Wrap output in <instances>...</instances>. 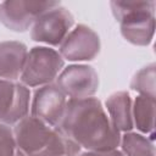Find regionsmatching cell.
Listing matches in <instances>:
<instances>
[{
  "label": "cell",
  "instance_id": "15",
  "mask_svg": "<svg viewBox=\"0 0 156 156\" xmlns=\"http://www.w3.org/2000/svg\"><path fill=\"white\" fill-rule=\"evenodd\" d=\"M130 88L139 93V95L155 99V65L151 63L133 77Z\"/></svg>",
  "mask_w": 156,
  "mask_h": 156
},
{
  "label": "cell",
  "instance_id": "13",
  "mask_svg": "<svg viewBox=\"0 0 156 156\" xmlns=\"http://www.w3.org/2000/svg\"><path fill=\"white\" fill-rule=\"evenodd\" d=\"M133 124L145 133L150 134V139L154 140V128H155V99L139 95L134 100L132 106Z\"/></svg>",
  "mask_w": 156,
  "mask_h": 156
},
{
  "label": "cell",
  "instance_id": "9",
  "mask_svg": "<svg viewBox=\"0 0 156 156\" xmlns=\"http://www.w3.org/2000/svg\"><path fill=\"white\" fill-rule=\"evenodd\" d=\"M100 51V38L88 26L78 24L58 46V54L68 61H89Z\"/></svg>",
  "mask_w": 156,
  "mask_h": 156
},
{
  "label": "cell",
  "instance_id": "3",
  "mask_svg": "<svg viewBox=\"0 0 156 156\" xmlns=\"http://www.w3.org/2000/svg\"><path fill=\"white\" fill-rule=\"evenodd\" d=\"M110 6L127 41L139 46L151 43L155 32V1H111Z\"/></svg>",
  "mask_w": 156,
  "mask_h": 156
},
{
  "label": "cell",
  "instance_id": "4",
  "mask_svg": "<svg viewBox=\"0 0 156 156\" xmlns=\"http://www.w3.org/2000/svg\"><path fill=\"white\" fill-rule=\"evenodd\" d=\"M65 62L58 51L35 46L27 54L26 63L21 74V82L26 87H43L50 84L61 72Z\"/></svg>",
  "mask_w": 156,
  "mask_h": 156
},
{
  "label": "cell",
  "instance_id": "14",
  "mask_svg": "<svg viewBox=\"0 0 156 156\" xmlns=\"http://www.w3.org/2000/svg\"><path fill=\"white\" fill-rule=\"evenodd\" d=\"M154 140L141 134L126 132L121 136L122 154L124 156H155Z\"/></svg>",
  "mask_w": 156,
  "mask_h": 156
},
{
  "label": "cell",
  "instance_id": "12",
  "mask_svg": "<svg viewBox=\"0 0 156 156\" xmlns=\"http://www.w3.org/2000/svg\"><path fill=\"white\" fill-rule=\"evenodd\" d=\"M106 108L111 122L119 132L133 129L132 100L127 91H117L110 95L106 100Z\"/></svg>",
  "mask_w": 156,
  "mask_h": 156
},
{
  "label": "cell",
  "instance_id": "6",
  "mask_svg": "<svg viewBox=\"0 0 156 156\" xmlns=\"http://www.w3.org/2000/svg\"><path fill=\"white\" fill-rule=\"evenodd\" d=\"M58 5V1H4L0 4V22L13 32H26L41 13Z\"/></svg>",
  "mask_w": 156,
  "mask_h": 156
},
{
  "label": "cell",
  "instance_id": "16",
  "mask_svg": "<svg viewBox=\"0 0 156 156\" xmlns=\"http://www.w3.org/2000/svg\"><path fill=\"white\" fill-rule=\"evenodd\" d=\"M0 156H26L17 146L13 130L0 123Z\"/></svg>",
  "mask_w": 156,
  "mask_h": 156
},
{
  "label": "cell",
  "instance_id": "7",
  "mask_svg": "<svg viewBox=\"0 0 156 156\" xmlns=\"http://www.w3.org/2000/svg\"><path fill=\"white\" fill-rule=\"evenodd\" d=\"M56 87L71 99L91 98L99 89V76L88 65H71L56 77Z\"/></svg>",
  "mask_w": 156,
  "mask_h": 156
},
{
  "label": "cell",
  "instance_id": "11",
  "mask_svg": "<svg viewBox=\"0 0 156 156\" xmlns=\"http://www.w3.org/2000/svg\"><path fill=\"white\" fill-rule=\"evenodd\" d=\"M27 46L20 41L0 43V79L13 80L21 77L26 58Z\"/></svg>",
  "mask_w": 156,
  "mask_h": 156
},
{
  "label": "cell",
  "instance_id": "8",
  "mask_svg": "<svg viewBox=\"0 0 156 156\" xmlns=\"http://www.w3.org/2000/svg\"><path fill=\"white\" fill-rule=\"evenodd\" d=\"M30 93L22 83L0 79V123L16 124L28 115Z\"/></svg>",
  "mask_w": 156,
  "mask_h": 156
},
{
  "label": "cell",
  "instance_id": "2",
  "mask_svg": "<svg viewBox=\"0 0 156 156\" xmlns=\"http://www.w3.org/2000/svg\"><path fill=\"white\" fill-rule=\"evenodd\" d=\"M13 135L26 156H77L80 152L78 144L34 116H26L17 122Z\"/></svg>",
  "mask_w": 156,
  "mask_h": 156
},
{
  "label": "cell",
  "instance_id": "10",
  "mask_svg": "<svg viewBox=\"0 0 156 156\" xmlns=\"http://www.w3.org/2000/svg\"><path fill=\"white\" fill-rule=\"evenodd\" d=\"M66 96L56 84H46L34 91L32 101V116L39 118L51 127H57L65 108Z\"/></svg>",
  "mask_w": 156,
  "mask_h": 156
},
{
  "label": "cell",
  "instance_id": "17",
  "mask_svg": "<svg viewBox=\"0 0 156 156\" xmlns=\"http://www.w3.org/2000/svg\"><path fill=\"white\" fill-rule=\"evenodd\" d=\"M78 156H124L122 151L118 150H107V151H85L79 152Z\"/></svg>",
  "mask_w": 156,
  "mask_h": 156
},
{
  "label": "cell",
  "instance_id": "1",
  "mask_svg": "<svg viewBox=\"0 0 156 156\" xmlns=\"http://www.w3.org/2000/svg\"><path fill=\"white\" fill-rule=\"evenodd\" d=\"M55 128L88 151L115 150L121 143L119 130L96 98L69 99Z\"/></svg>",
  "mask_w": 156,
  "mask_h": 156
},
{
  "label": "cell",
  "instance_id": "5",
  "mask_svg": "<svg viewBox=\"0 0 156 156\" xmlns=\"http://www.w3.org/2000/svg\"><path fill=\"white\" fill-rule=\"evenodd\" d=\"M74 23L72 13L61 5L41 13L32 26L30 38L38 43L60 46Z\"/></svg>",
  "mask_w": 156,
  "mask_h": 156
}]
</instances>
